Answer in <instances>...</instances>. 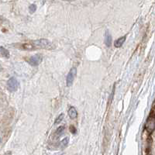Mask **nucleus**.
<instances>
[{
    "mask_svg": "<svg viewBox=\"0 0 155 155\" xmlns=\"http://www.w3.org/2000/svg\"><path fill=\"white\" fill-rule=\"evenodd\" d=\"M33 46L34 48H44V49H52L53 46L50 41L46 39H41L38 41H33Z\"/></svg>",
    "mask_w": 155,
    "mask_h": 155,
    "instance_id": "f257e3e1",
    "label": "nucleus"
},
{
    "mask_svg": "<svg viewBox=\"0 0 155 155\" xmlns=\"http://www.w3.org/2000/svg\"><path fill=\"white\" fill-rule=\"evenodd\" d=\"M76 74H77V69L75 68H73L71 69V71L67 75V78H66V85H67L68 87H70L72 85Z\"/></svg>",
    "mask_w": 155,
    "mask_h": 155,
    "instance_id": "f03ea898",
    "label": "nucleus"
},
{
    "mask_svg": "<svg viewBox=\"0 0 155 155\" xmlns=\"http://www.w3.org/2000/svg\"><path fill=\"white\" fill-rule=\"evenodd\" d=\"M18 87H19V84H18L17 80L15 78H9L7 82V88L9 92H16V90L18 89Z\"/></svg>",
    "mask_w": 155,
    "mask_h": 155,
    "instance_id": "7ed1b4c3",
    "label": "nucleus"
},
{
    "mask_svg": "<svg viewBox=\"0 0 155 155\" xmlns=\"http://www.w3.org/2000/svg\"><path fill=\"white\" fill-rule=\"evenodd\" d=\"M42 61H43L42 55L40 54H37L30 57V59H29V61H28V62L30 65L37 66V65H39V64H40L41 62H42Z\"/></svg>",
    "mask_w": 155,
    "mask_h": 155,
    "instance_id": "20e7f679",
    "label": "nucleus"
},
{
    "mask_svg": "<svg viewBox=\"0 0 155 155\" xmlns=\"http://www.w3.org/2000/svg\"><path fill=\"white\" fill-rule=\"evenodd\" d=\"M155 128V116H150L148 118L146 124V129L147 130L149 133H151Z\"/></svg>",
    "mask_w": 155,
    "mask_h": 155,
    "instance_id": "39448f33",
    "label": "nucleus"
},
{
    "mask_svg": "<svg viewBox=\"0 0 155 155\" xmlns=\"http://www.w3.org/2000/svg\"><path fill=\"white\" fill-rule=\"evenodd\" d=\"M111 42H112V37L110 35V34L109 33V31L106 32V34H105V44L109 48V47L111 46Z\"/></svg>",
    "mask_w": 155,
    "mask_h": 155,
    "instance_id": "423d86ee",
    "label": "nucleus"
},
{
    "mask_svg": "<svg viewBox=\"0 0 155 155\" xmlns=\"http://www.w3.org/2000/svg\"><path fill=\"white\" fill-rule=\"evenodd\" d=\"M126 41V37H122L120 38L117 39L116 41L114 42V45L116 48H120V47L123 46V44H124Z\"/></svg>",
    "mask_w": 155,
    "mask_h": 155,
    "instance_id": "0eeeda50",
    "label": "nucleus"
},
{
    "mask_svg": "<svg viewBox=\"0 0 155 155\" xmlns=\"http://www.w3.org/2000/svg\"><path fill=\"white\" fill-rule=\"evenodd\" d=\"M68 115L71 119H75L78 116L77 110L74 107H71L68 110Z\"/></svg>",
    "mask_w": 155,
    "mask_h": 155,
    "instance_id": "6e6552de",
    "label": "nucleus"
},
{
    "mask_svg": "<svg viewBox=\"0 0 155 155\" xmlns=\"http://www.w3.org/2000/svg\"><path fill=\"white\" fill-rule=\"evenodd\" d=\"M0 55L2 57H5V58H9V52L4 48L0 47Z\"/></svg>",
    "mask_w": 155,
    "mask_h": 155,
    "instance_id": "1a4fd4ad",
    "label": "nucleus"
},
{
    "mask_svg": "<svg viewBox=\"0 0 155 155\" xmlns=\"http://www.w3.org/2000/svg\"><path fill=\"white\" fill-rule=\"evenodd\" d=\"M64 127H58V129H57V130L55 131V136H56L58 138V137H60L61 135H62L64 133Z\"/></svg>",
    "mask_w": 155,
    "mask_h": 155,
    "instance_id": "9d476101",
    "label": "nucleus"
},
{
    "mask_svg": "<svg viewBox=\"0 0 155 155\" xmlns=\"http://www.w3.org/2000/svg\"><path fill=\"white\" fill-rule=\"evenodd\" d=\"M68 143H69V138L68 137L64 138V139L61 142V149H64V148L68 146Z\"/></svg>",
    "mask_w": 155,
    "mask_h": 155,
    "instance_id": "9b49d317",
    "label": "nucleus"
},
{
    "mask_svg": "<svg viewBox=\"0 0 155 155\" xmlns=\"http://www.w3.org/2000/svg\"><path fill=\"white\" fill-rule=\"evenodd\" d=\"M23 48L26 50H33L34 49V47L32 44H23Z\"/></svg>",
    "mask_w": 155,
    "mask_h": 155,
    "instance_id": "f8f14e48",
    "label": "nucleus"
},
{
    "mask_svg": "<svg viewBox=\"0 0 155 155\" xmlns=\"http://www.w3.org/2000/svg\"><path fill=\"white\" fill-rule=\"evenodd\" d=\"M63 119H64V114L60 115V116H58V118L56 119V120H55L54 124H60L62 120H63Z\"/></svg>",
    "mask_w": 155,
    "mask_h": 155,
    "instance_id": "ddd939ff",
    "label": "nucleus"
},
{
    "mask_svg": "<svg viewBox=\"0 0 155 155\" xmlns=\"http://www.w3.org/2000/svg\"><path fill=\"white\" fill-rule=\"evenodd\" d=\"M36 11V5H30V12L31 13H34Z\"/></svg>",
    "mask_w": 155,
    "mask_h": 155,
    "instance_id": "4468645a",
    "label": "nucleus"
},
{
    "mask_svg": "<svg viewBox=\"0 0 155 155\" xmlns=\"http://www.w3.org/2000/svg\"><path fill=\"white\" fill-rule=\"evenodd\" d=\"M70 131L71 132V134H75L76 131H77V130H76L75 127H73V126H71V127H70Z\"/></svg>",
    "mask_w": 155,
    "mask_h": 155,
    "instance_id": "2eb2a0df",
    "label": "nucleus"
},
{
    "mask_svg": "<svg viewBox=\"0 0 155 155\" xmlns=\"http://www.w3.org/2000/svg\"><path fill=\"white\" fill-rule=\"evenodd\" d=\"M2 66H1V64H0V71H2Z\"/></svg>",
    "mask_w": 155,
    "mask_h": 155,
    "instance_id": "dca6fc26",
    "label": "nucleus"
},
{
    "mask_svg": "<svg viewBox=\"0 0 155 155\" xmlns=\"http://www.w3.org/2000/svg\"><path fill=\"white\" fill-rule=\"evenodd\" d=\"M68 1H71V0H68Z\"/></svg>",
    "mask_w": 155,
    "mask_h": 155,
    "instance_id": "f3484780",
    "label": "nucleus"
},
{
    "mask_svg": "<svg viewBox=\"0 0 155 155\" xmlns=\"http://www.w3.org/2000/svg\"><path fill=\"white\" fill-rule=\"evenodd\" d=\"M0 142H1V138H0Z\"/></svg>",
    "mask_w": 155,
    "mask_h": 155,
    "instance_id": "a211bd4d",
    "label": "nucleus"
}]
</instances>
